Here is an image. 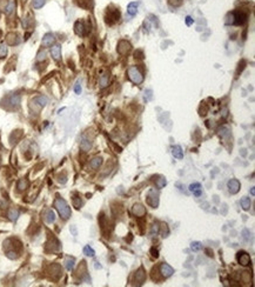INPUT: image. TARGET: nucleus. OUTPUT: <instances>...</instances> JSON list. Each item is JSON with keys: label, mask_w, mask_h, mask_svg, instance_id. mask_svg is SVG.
<instances>
[{"label": "nucleus", "mask_w": 255, "mask_h": 287, "mask_svg": "<svg viewBox=\"0 0 255 287\" xmlns=\"http://www.w3.org/2000/svg\"><path fill=\"white\" fill-rule=\"evenodd\" d=\"M84 254H85V255H87V257H91V258H92V257H94L95 252H94V249H93L91 246H88V245H87V246H85V247H84Z\"/></svg>", "instance_id": "nucleus-31"}, {"label": "nucleus", "mask_w": 255, "mask_h": 287, "mask_svg": "<svg viewBox=\"0 0 255 287\" xmlns=\"http://www.w3.org/2000/svg\"><path fill=\"white\" fill-rule=\"evenodd\" d=\"M8 104L13 107H17L20 104V96L19 94H12L8 98Z\"/></svg>", "instance_id": "nucleus-18"}, {"label": "nucleus", "mask_w": 255, "mask_h": 287, "mask_svg": "<svg viewBox=\"0 0 255 287\" xmlns=\"http://www.w3.org/2000/svg\"><path fill=\"white\" fill-rule=\"evenodd\" d=\"M26 188H28V180L27 179H20L19 183H18V190L25 191Z\"/></svg>", "instance_id": "nucleus-27"}, {"label": "nucleus", "mask_w": 255, "mask_h": 287, "mask_svg": "<svg viewBox=\"0 0 255 287\" xmlns=\"http://www.w3.org/2000/svg\"><path fill=\"white\" fill-rule=\"evenodd\" d=\"M251 194H252V195H254V194H255V190H254V187H253V188L251 190Z\"/></svg>", "instance_id": "nucleus-52"}, {"label": "nucleus", "mask_w": 255, "mask_h": 287, "mask_svg": "<svg viewBox=\"0 0 255 287\" xmlns=\"http://www.w3.org/2000/svg\"><path fill=\"white\" fill-rule=\"evenodd\" d=\"M247 21V14L243 12H233V25H243Z\"/></svg>", "instance_id": "nucleus-4"}, {"label": "nucleus", "mask_w": 255, "mask_h": 287, "mask_svg": "<svg viewBox=\"0 0 255 287\" xmlns=\"http://www.w3.org/2000/svg\"><path fill=\"white\" fill-rule=\"evenodd\" d=\"M193 23H194V19H193L192 17H189V15L186 17V25H187V26H190Z\"/></svg>", "instance_id": "nucleus-45"}, {"label": "nucleus", "mask_w": 255, "mask_h": 287, "mask_svg": "<svg viewBox=\"0 0 255 287\" xmlns=\"http://www.w3.org/2000/svg\"><path fill=\"white\" fill-rule=\"evenodd\" d=\"M160 273H161V275H162L163 278H169L173 273H174V269L168 265V263H161V266H160Z\"/></svg>", "instance_id": "nucleus-9"}, {"label": "nucleus", "mask_w": 255, "mask_h": 287, "mask_svg": "<svg viewBox=\"0 0 255 287\" xmlns=\"http://www.w3.org/2000/svg\"><path fill=\"white\" fill-rule=\"evenodd\" d=\"M14 7H15V5H14V2H13V1H12V2H8L7 7L5 8V13H6L7 15L12 14V13H13V11H14Z\"/></svg>", "instance_id": "nucleus-33"}, {"label": "nucleus", "mask_w": 255, "mask_h": 287, "mask_svg": "<svg viewBox=\"0 0 255 287\" xmlns=\"http://www.w3.org/2000/svg\"><path fill=\"white\" fill-rule=\"evenodd\" d=\"M166 184H167V181H166V179L165 178H159L157 181H155V186L158 187V188H162V187H165L166 186Z\"/></svg>", "instance_id": "nucleus-35"}, {"label": "nucleus", "mask_w": 255, "mask_h": 287, "mask_svg": "<svg viewBox=\"0 0 255 287\" xmlns=\"http://www.w3.org/2000/svg\"><path fill=\"white\" fill-rule=\"evenodd\" d=\"M7 43H8L10 45H17V44L19 43V39L17 38V34L10 33V34L7 35Z\"/></svg>", "instance_id": "nucleus-26"}, {"label": "nucleus", "mask_w": 255, "mask_h": 287, "mask_svg": "<svg viewBox=\"0 0 255 287\" xmlns=\"http://www.w3.org/2000/svg\"><path fill=\"white\" fill-rule=\"evenodd\" d=\"M71 230H72V232H73V234L75 235V234H76V232H75V228H74V226H72V227H71Z\"/></svg>", "instance_id": "nucleus-50"}, {"label": "nucleus", "mask_w": 255, "mask_h": 287, "mask_svg": "<svg viewBox=\"0 0 255 287\" xmlns=\"http://www.w3.org/2000/svg\"><path fill=\"white\" fill-rule=\"evenodd\" d=\"M47 102H48V99H47V96H35V98L32 100L33 106H37L38 110H40V108H43L44 106H46Z\"/></svg>", "instance_id": "nucleus-5"}, {"label": "nucleus", "mask_w": 255, "mask_h": 287, "mask_svg": "<svg viewBox=\"0 0 255 287\" xmlns=\"http://www.w3.org/2000/svg\"><path fill=\"white\" fill-rule=\"evenodd\" d=\"M54 207L57 208V211H58L59 215H60V216H61L64 220L70 219L71 208H70V206H68V204L66 202V200H65V199H62V198L58 196V198L55 199V201H54Z\"/></svg>", "instance_id": "nucleus-1"}, {"label": "nucleus", "mask_w": 255, "mask_h": 287, "mask_svg": "<svg viewBox=\"0 0 255 287\" xmlns=\"http://www.w3.org/2000/svg\"><path fill=\"white\" fill-rule=\"evenodd\" d=\"M147 204L152 206L153 208H157L159 206V193L155 190H151L147 194Z\"/></svg>", "instance_id": "nucleus-3"}, {"label": "nucleus", "mask_w": 255, "mask_h": 287, "mask_svg": "<svg viewBox=\"0 0 255 287\" xmlns=\"http://www.w3.org/2000/svg\"><path fill=\"white\" fill-rule=\"evenodd\" d=\"M189 191L193 192V194L195 196H200L202 194V187H201V185L199 183H194V184H192L189 186Z\"/></svg>", "instance_id": "nucleus-14"}, {"label": "nucleus", "mask_w": 255, "mask_h": 287, "mask_svg": "<svg viewBox=\"0 0 255 287\" xmlns=\"http://www.w3.org/2000/svg\"><path fill=\"white\" fill-rule=\"evenodd\" d=\"M54 41H55L54 35H53L52 33H46V34L44 35V38H43L41 44H43L44 47H49V46H52V45L54 44Z\"/></svg>", "instance_id": "nucleus-11"}, {"label": "nucleus", "mask_w": 255, "mask_h": 287, "mask_svg": "<svg viewBox=\"0 0 255 287\" xmlns=\"http://www.w3.org/2000/svg\"><path fill=\"white\" fill-rule=\"evenodd\" d=\"M172 154L174 158H178V159H182L184 158V151L180 146H174L172 147Z\"/></svg>", "instance_id": "nucleus-17"}, {"label": "nucleus", "mask_w": 255, "mask_h": 287, "mask_svg": "<svg viewBox=\"0 0 255 287\" xmlns=\"http://www.w3.org/2000/svg\"><path fill=\"white\" fill-rule=\"evenodd\" d=\"M159 230H160V226H159L158 224H154V225H153V227H152V232H151V233H152V235H154V234L157 235V234L159 233Z\"/></svg>", "instance_id": "nucleus-39"}, {"label": "nucleus", "mask_w": 255, "mask_h": 287, "mask_svg": "<svg viewBox=\"0 0 255 287\" xmlns=\"http://www.w3.org/2000/svg\"><path fill=\"white\" fill-rule=\"evenodd\" d=\"M145 93H147V96H148L147 100H151V99H152V91H151V90H148V91L145 92Z\"/></svg>", "instance_id": "nucleus-47"}, {"label": "nucleus", "mask_w": 255, "mask_h": 287, "mask_svg": "<svg viewBox=\"0 0 255 287\" xmlns=\"http://www.w3.org/2000/svg\"><path fill=\"white\" fill-rule=\"evenodd\" d=\"M131 44L128 43V41H126V40H121L120 43H119V45H118V52L120 53V54H122V55H125V54H127L129 51H131Z\"/></svg>", "instance_id": "nucleus-8"}, {"label": "nucleus", "mask_w": 255, "mask_h": 287, "mask_svg": "<svg viewBox=\"0 0 255 287\" xmlns=\"http://www.w3.org/2000/svg\"><path fill=\"white\" fill-rule=\"evenodd\" d=\"M181 2H182V0H169V4H170L172 6H174V7L180 6V5H181Z\"/></svg>", "instance_id": "nucleus-43"}, {"label": "nucleus", "mask_w": 255, "mask_h": 287, "mask_svg": "<svg viewBox=\"0 0 255 287\" xmlns=\"http://www.w3.org/2000/svg\"><path fill=\"white\" fill-rule=\"evenodd\" d=\"M74 263H75V259L74 258H67L66 261H65V267L67 271H72L73 267H74Z\"/></svg>", "instance_id": "nucleus-28"}, {"label": "nucleus", "mask_w": 255, "mask_h": 287, "mask_svg": "<svg viewBox=\"0 0 255 287\" xmlns=\"http://www.w3.org/2000/svg\"><path fill=\"white\" fill-rule=\"evenodd\" d=\"M45 221L47 224H52V222L55 221V214L52 210H47L45 212Z\"/></svg>", "instance_id": "nucleus-21"}, {"label": "nucleus", "mask_w": 255, "mask_h": 287, "mask_svg": "<svg viewBox=\"0 0 255 287\" xmlns=\"http://www.w3.org/2000/svg\"><path fill=\"white\" fill-rule=\"evenodd\" d=\"M74 92H75L76 94H80V93H81V85H80V82H76V84H75V86H74Z\"/></svg>", "instance_id": "nucleus-41"}, {"label": "nucleus", "mask_w": 255, "mask_h": 287, "mask_svg": "<svg viewBox=\"0 0 255 287\" xmlns=\"http://www.w3.org/2000/svg\"><path fill=\"white\" fill-rule=\"evenodd\" d=\"M227 186H228V191H229L231 194H236L237 192L240 191V187H241L239 180H236V179H231L228 181Z\"/></svg>", "instance_id": "nucleus-6"}, {"label": "nucleus", "mask_w": 255, "mask_h": 287, "mask_svg": "<svg viewBox=\"0 0 255 287\" xmlns=\"http://www.w3.org/2000/svg\"><path fill=\"white\" fill-rule=\"evenodd\" d=\"M51 54L55 60H60L61 58V47L60 45H53V47L51 48Z\"/></svg>", "instance_id": "nucleus-15"}, {"label": "nucleus", "mask_w": 255, "mask_h": 287, "mask_svg": "<svg viewBox=\"0 0 255 287\" xmlns=\"http://www.w3.org/2000/svg\"><path fill=\"white\" fill-rule=\"evenodd\" d=\"M74 27H75V33L78 35H80V37L85 35V26H84V24L81 21H76Z\"/></svg>", "instance_id": "nucleus-22"}, {"label": "nucleus", "mask_w": 255, "mask_h": 287, "mask_svg": "<svg viewBox=\"0 0 255 287\" xmlns=\"http://www.w3.org/2000/svg\"><path fill=\"white\" fill-rule=\"evenodd\" d=\"M243 233H245V234H247V230H245V231H243ZM243 238H245V240H248V235H243Z\"/></svg>", "instance_id": "nucleus-49"}, {"label": "nucleus", "mask_w": 255, "mask_h": 287, "mask_svg": "<svg viewBox=\"0 0 255 287\" xmlns=\"http://www.w3.org/2000/svg\"><path fill=\"white\" fill-rule=\"evenodd\" d=\"M190 248H192V251L198 252V251H200V249L202 248V245H201V242H199V241H194V242L190 244Z\"/></svg>", "instance_id": "nucleus-34"}, {"label": "nucleus", "mask_w": 255, "mask_h": 287, "mask_svg": "<svg viewBox=\"0 0 255 287\" xmlns=\"http://www.w3.org/2000/svg\"><path fill=\"white\" fill-rule=\"evenodd\" d=\"M58 181H59V183H61V184H65V183L67 181V177H66V174L59 175V177H58Z\"/></svg>", "instance_id": "nucleus-42"}, {"label": "nucleus", "mask_w": 255, "mask_h": 287, "mask_svg": "<svg viewBox=\"0 0 255 287\" xmlns=\"http://www.w3.org/2000/svg\"><path fill=\"white\" fill-rule=\"evenodd\" d=\"M86 265H85V263L82 261L81 263V265L79 266V268H78V274L80 275V277H82V275H86Z\"/></svg>", "instance_id": "nucleus-36"}, {"label": "nucleus", "mask_w": 255, "mask_h": 287, "mask_svg": "<svg viewBox=\"0 0 255 287\" xmlns=\"http://www.w3.org/2000/svg\"><path fill=\"white\" fill-rule=\"evenodd\" d=\"M6 255H7V258H10V259H12V260H15V259H18V252H15V251H6Z\"/></svg>", "instance_id": "nucleus-37"}, {"label": "nucleus", "mask_w": 255, "mask_h": 287, "mask_svg": "<svg viewBox=\"0 0 255 287\" xmlns=\"http://www.w3.org/2000/svg\"><path fill=\"white\" fill-rule=\"evenodd\" d=\"M8 219L11 220V221H17V219H18V216H19V211L17 210V208H11L10 211H8Z\"/></svg>", "instance_id": "nucleus-25"}, {"label": "nucleus", "mask_w": 255, "mask_h": 287, "mask_svg": "<svg viewBox=\"0 0 255 287\" xmlns=\"http://www.w3.org/2000/svg\"><path fill=\"white\" fill-rule=\"evenodd\" d=\"M108 13H109V12H108ZM119 18H120V12H119L118 10H115L113 14L109 13L108 17H106V21H107L109 25H112V24H114V23H116V21L119 20Z\"/></svg>", "instance_id": "nucleus-16"}, {"label": "nucleus", "mask_w": 255, "mask_h": 287, "mask_svg": "<svg viewBox=\"0 0 255 287\" xmlns=\"http://www.w3.org/2000/svg\"><path fill=\"white\" fill-rule=\"evenodd\" d=\"M206 253H207L208 257H213V252H210V249H208V248L206 249Z\"/></svg>", "instance_id": "nucleus-48"}, {"label": "nucleus", "mask_w": 255, "mask_h": 287, "mask_svg": "<svg viewBox=\"0 0 255 287\" xmlns=\"http://www.w3.org/2000/svg\"><path fill=\"white\" fill-rule=\"evenodd\" d=\"M82 200L80 199V196H78V195H75V196H73V205H74V207L75 208H81V206H82Z\"/></svg>", "instance_id": "nucleus-30"}, {"label": "nucleus", "mask_w": 255, "mask_h": 287, "mask_svg": "<svg viewBox=\"0 0 255 287\" xmlns=\"http://www.w3.org/2000/svg\"><path fill=\"white\" fill-rule=\"evenodd\" d=\"M92 147V143L87 139V138H82L81 139V143H80V148L82 149V151H85V152H87V151H90V148Z\"/></svg>", "instance_id": "nucleus-19"}, {"label": "nucleus", "mask_w": 255, "mask_h": 287, "mask_svg": "<svg viewBox=\"0 0 255 287\" xmlns=\"http://www.w3.org/2000/svg\"><path fill=\"white\" fill-rule=\"evenodd\" d=\"M95 268H101V265H99V263H95Z\"/></svg>", "instance_id": "nucleus-51"}, {"label": "nucleus", "mask_w": 255, "mask_h": 287, "mask_svg": "<svg viewBox=\"0 0 255 287\" xmlns=\"http://www.w3.org/2000/svg\"><path fill=\"white\" fill-rule=\"evenodd\" d=\"M128 78L131 79L132 82H134V84H137V85H139V84H141V82L143 81V75H142L141 72H140L137 67H134V66L128 68Z\"/></svg>", "instance_id": "nucleus-2"}, {"label": "nucleus", "mask_w": 255, "mask_h": 287, "mask_svg": "<svg viewBox=\"0 0 255 287\" xmlns=\"http://www.w3.org/2000/svg\"><path fill=\"white\" fill-rule=\"evenodd\" d=\"M240 204H241V207L245 210V211H248L249 208H251V198H248V196H245V198H242L241 199V201H240Z\"/></svg>", "instance_id": "nucleus-24"}, {"label": "nucleus", "mask_w": 255, "mask_h": 287, "mask_svg": "<svg viewBox=\"0 0 255 287\" xmlns=\"http://www.w3.org/2000/svg\"><path fill=\"white\" fill-rule=\"evenodd\" d=\"M101 164H102V159H101L100 157H95V158H93L92 160H91L90 166H91V168H93V169H98V168L101 166Z\"/></svg>", "instance_id": "nucleus-20"}, {"label": "nucleus", "mask_w": 255, "mask_h": 287, "mask_svg": "<svg viewBox=\"0 0 255 287\" xmlns=\"http://www.w3.org/2000/svg\"><path fill=\"white\" fill-rule=\"evenodd\" d=\"M45 55H46V52H45V51H44V52H40V53L38 54V60H39V61L44 60V59H45Z\"/></svg>", "instance_id": "nucleus-46"}, {"label": "nucleus", "mask_w": 255, "mask_h": 287, "mask_svg": "<svg viewBox=\"0 0 255 287\" xmlns=\"http://www.w3.org/2000/svg\"><path fill=\"white\" fill-rule=\"evenodd\" d=\"M133 214L137 215V216H143V215L146 214V208L141 205V204H135L134 206H133Z\"/></svg>", "instance_id": "nucleus-13"}, {"label": "nucleus", "mask_w": 255, "mask_h": 287, "mask_svg": "<svg viewBox=\"0 0 255 287\" xmlns=\"http://www.w3.org/2000/svg\"><path fill=\"white\" fill-rule=\"evenodd\" d=\"M46 4V0H33L32 1V5H33V7L34 8H41L44 5Z\"/></svg>", "instance_id": "nucleus-32"}, {"label": "nucleus", "mask_w": 255, "mask_h": 287, "mask_svg": "<svg viewBox=\"0 0 255 287\" xmlns=\"http://www.w3.org/2000/svg\"><path fill=\"white\" fill-rule=\"evenodd\" d=\"M127 12H128V14L129 15H135L137 14V12H138V4L137 2H131L129 5H128V7H127Z\"/></svg>", "instance_id": "nucleus-23"}, {"label": "nucleus", "mask_w": 255, "mask_h": 287, "mask_svg": "<svg viewBox=\"0 0 255 287\" xmlns=\"http://www.w3.org/2000/svg\"><path fill=\"white\" fill-rule=\"evenodd\" d=\"M161 226H162V237H167L168 233H169V230H168L167 225H166V224H162Z\"/></svg>", "instance_id": "nucleus-40"}, {"label": "nucleus", "mask_w": 255, "mask_h": 287, "mask_svg": "<svg viewBox=\"0 0 255 287\" xmlns=\"http://www.w3.org/2000/svg\"><path fill=\"white\" fill-rule=\"evenodd\" d=\"M108 78H109V75H108L107 73H105V74H102V75L100 77V86H101L102 88L108 85Z\"/></svg>", "instance_id": "nucleus-29"}, {"label": "nucleus", "mask_w": 255, "mask_h": 287, "mask_svg": "<svg viewBox=\"0 0 255 287\" xmlns=\"http://www.w3.org/2000/svg\"><path fill=\"white\" fill-rule=\"evenodd\" d=\"M49 274H51L52 279L58 280L60 278V275H61V267L59 265H57V263L49 266Z\"/></svg>", "instance_id": "nucleus-7"}, {"label": "nucleus", "mask_w": 255, "mask_h": 287, "mask_svg": "<svg viewBox=\"0 0 255 287\" xmlns=\"http://www.w3.org/2000/svg\"><path fill=\"white\" fill-rule=\"evenodd\" d=\"M237 261L242 266H248L251 265V257L246 252H240L237 253Z\"/></svg>", "instance_id": "nucleus-10"}, {"label": "nucleus", "mask_w": 255, "mask_h": 287, "mask_svg": "<svg viewBox=\"0 0 255 287\" xmlns=\"http://www.w3.org/2000/svg\"><path fill=\"white\" fill-rule=\"evenodd\" d=\"M151 253H152V255H153L154 258H158V257H159V251H158L157 248H154V247L151 248Z\"/></svg>", "instance_id": "nucleus-44"}, {"label": "nucleus", "mask_w": 255, "mask_h": 287, "mask_svg": "<svg viewBox=\"0 0 255 287\" xmlns=\"http://www.w3.org/2000/svg\"><path fill=\"white\" fill-rule=\"evenodd\" d=\"M6 55H7V46L0 45V59H4Z\"/></svg>", "instance_id": "nucleus-38"}, {"label": "nucleus", "mask_w": 255, "mask_h": 287, "mask_svg": "<svg viewBox=\"0 0 255 287\" xmlns=\"http://www.w3.org/2000/svg\"><path fill=\"white\" fill-rule=\"evenodd\" d=\"M146 280V273L143 271L142 267H140L139 269L135 272V281L138 283V285H142Z\"/></svg>", "instance_id": "nucleus-12"}]
</instances>
